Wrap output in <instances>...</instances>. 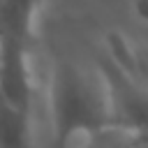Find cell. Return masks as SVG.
<instances>
[{
	"label": "cell",
	"mask_w": 148,
	"mask_h": 148,
	"mask_svg": "<svg viewBox=\"0 0 148 148\" xmlns=\"http://www.w3.org/2000/svg\"><path fill=\"white\" fill-rule=\"evenodd\" d=\"M46 0H0V95L23 113L35 111L37 21Z\"/></svg>",
	"instance_id": "7a4b0ae2"
},
{
	"label": "cell",
	"mask_w": 148,
	"mask_h": 148,
	"mask_svg": "<svg viewBox=\"0 0 148 148\" xmlns=\"http://www.w3.org/2000/svg\"><path fill=\"white\" fill-rule=\"evenodd\" d=\"M134 9L143 21H148V0H134Z\"/></svg>",
	"instance_id": "3957f363"
},
{
	"label": "cell",
	"mask_w": 148,
	"mask_h": 148,
	"mask_svg": "<svg viewBox=\"0 0 148 148\" xmlns=\"http://www.w3.org/2000/svg\"><path fill=\"white\" fill-rule=\"evenodd\" d=\"M97 72L106 90L109 130L148 141V46L111 32Z\"/></svg>",
	"instance_id": "6da1fadb"
}]
</instances>
